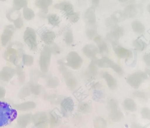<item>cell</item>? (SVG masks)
I'll use <instances>...</instances> for the list:
<instances>
[{"label": "cell", "mask_w": 150, "mask_h": 128, "mask_svg": "<svg viewBox=\"0 0 150 128\" xmlns=\"http://www.w3.org/2000/svg\"><path fill=\"white\" fill-rule=\"evenodd\" d=\"M4 57H9L10 60L14 62L16 59L17 56L16 50L11 47L8 48L5 52Z\"/></svg>", "instance_id": "obj_24"}, {"label": "cell", "mask_w": 150, "mask_h": 128, "mask_svg": "<svg viewBox=\"0 0 150 128\" xmlns=\"http://www.w3.org/2000/svg\"><path fill=\"white\" fill-rule=\"evenodd\" d=\"M48 117L46 114L44 112H38L35 115V125L38 127H46L48 122Z\"/></svg>", "instance_id": "obj_11"}, {"label": "cell", "mask_w": 150, "mask_h": 128, "mask_svg": "<svg viewBox=\"0 0 150 128\" xmlns=\"http://www.w3.org/2000/svg\"><path fill=\"white\" fill-rule=\"evenodd\" d=\"M27 4L26 0H13V9L15 10L18 11L22 8L26 7Z\"/></svg>", "instance_id": "obj_27"}, {"label": "cell", "mask_w": 150, "mask_h": 128, "mask_svg": "<svg viewBox=\"0 0 150 128\" xmlns=\"http://www.w3.org/2000/svg\"><path fill=\"white\" fill-rule=\"evenodd\" d=\"M50 58V48L48 46H45L41 52L39 61L40 69L42 72H46L48 71Z\"/></svg>", "instance_id": "obj_4"}, {"label": "cell", "mask_w": 150, "mask_h": 128, "mask_svg": "<svg viewBox=\"0 0 150 128\" xmlns=\"http://www.w3.org/2000/svg\"><path fill=\"white\" fill-rule=\"evenodd\" d=\"M85 19L87 23L90 25H93L96 22L95 9L93 6L89 8L85 14Z\"/></svg>", "instance_id": "obj_13"}, {"label": "cell", "mask_w": 150, "mask_h": 128, "mask_svg": "<svg viewBox=\"0 0 150 128\" xmlns=\"http://www.w3.org/2000/svg\"><path fill=\"white\" fill-rule=\"evenodd\" d=\"M70 22L73 23L77 22L79 19V15L74 11L66 15Z\"/></svg>", "instance_id": "obj_32"}, {"label": "cell", "mask_w": 150, "mask_h": 128, "mask_svg": "<svg viewBox=\"0 0 150 128\" xmlns=\"http://www.w3.org/2000/svg\"><path fill=\"white\" fill-rule=\"evenodd\" d=\"M97 31L96 29H89L87 30L86 33L88 37L90 39H93L96 36Z\"/></svg>", "instance_id": "obj_38"}, {"label": "cell", "mask_w": 150, "mask_h": 128, "mask_svg": "<svg viewBox=\"0 0 150 128\" xmlns=\"http://www.w3.org/2000/svg\"><path fill=\"white\" fill-rule=\"evenodd\" d=\"M147 74L145 72L138 71L129 76L126 81L127 83L133 88H138L141 84L148 78Z\"/></svg>", "instance_id": "obj_2"}, {"label": "cell", "mask_w": 150, "mask_h": 128, "mask_svg": "<svg viewBox=\"0 0 150 128\" xmlns=\"http://www.w3.org/2000/svg\"><path fill=\"white\" fill-rule=\"evenodd\" d=\"M64 77L67 85L71 89L75 87L77 84V81L76 79L69 72H66L64 74Z\"/></svg>", "instance_id": "obj_21"}, {"label": "cell", "mask_w": 150, "mask_h": 128, "mask_svg": "<svg viewBox=\"0 0 150 128\" xmlns=\"http://www.w3.org/2000/svg\"><path fill=\"white\" fill-rule=\"evenodd\" d=\"M124 3L126 2L128 0H118Z\"/></svg>", "instance_id": "obj_44"}, {"label": "cell", "mask_w": 150, "mask_h": 128, "mask_svg": "<svg viewBox=\"0 0 150 128\" xmlns=\"http://www.w3.org/2000/svg\"><path fill=\"white\" fill-rule=\"evenodd\" d=\"M133 44L135 49L140 51H143L147 46L146 44L142 40L139 39L135 40Z\"/></svg>", "instance_id": "obj_26"}, {"label": "cell", "mask_w": 150, "mask_h": 128, "mask_svg": "<svg viewBox=\"0 0 150 128\" xmlns=\"http://www.w3.org/2000/svg\"><path fill=\"white\" fill-rule=\"evenodd\" d=\"M133 94L135 97L142 99H145L146 97L145 93L143 92L136 91L134 92Z\"/></svg>", "instance_id": "obj_40"}, {"label": "cell", "mask_w": 150, "mask_h": 128, "mask_svg": "<svg viewBox=\"0 0 150 128\" xmlns=\"http://www.w3.org/2000/svg\"><path fill=\"white\" fill-rule=\"evenodd\" d=\"M123 12L126 18H132L136 16L137 11L135 5H129L125 8Z\"/></svg>", "instance_id": "obj_19"}, {"label": "cell", "mask_w": 150, "mask_h": 128, "mask_svg": "<svg viewBox=\"0 0 150 128\" xmlns=\"http://www.w3.org/2000/svg\"><path fill=\"white\" fill-rule=\"evenodd\" d=\"M52 50L54 52L57 53H59V49L57 45H54L52 47Z\"/></svg>", "instance_id": "obj_42"}, {"label": "cell", "mask_w": 150, "mask_h": 128, "mask_svg": "<svg viewBox=\"0 0 150 128\" xmlns=\"http://www.w3.org/2000/svg\"><path fill=\"white\" fill-rule=\"evenodd\" d=\"M17 112L8 103L0 101V127L8 125L17 117Z\"/></svg>", "instance_id": "obj_1"}, {"label": "cell", "mask_w": 150, "mask_h": 128, "mask_svg": "<svg viewBox=\"0 0 150 128\" xmlns=\"http://www.w3.org/2000/svg\"><path fill=\"white\" fill-rule=\"evenodd\" d=\"M143 59L145 63L148 66L150 65V55L149 54H145L143 56Z\"/></svg>", "instance_id": "obj_41"}, {"label": "cell", "mask_w": 150, "mask_h": 128, "mask_svg": "<svg viewBox=\"0 0 150 128\" xmlns=\"http://www.w3.org/2000/svg\"><path fill=\"white\" fill-rule=\"evenodd\" d=\"M92 4L94 7L98 6L99 2V0H92Z\"/></svg>", "instance_id": "obj_43"}, {"label": "cell", "mask_w": 150, "mask_h": 128, "mask_svg": "<svg viewBox=\"0 0 150 128\" xmlns=\"http://www.w3.org/2000/svg\"><path fill=\"white\" fill-rule=\"evenodd\" d=\"M23 39L31 50L35 51L37 50L36 35L33 29L29 27L26 28L23 35Z\"/></svg>", "instance_id": "obj_3"}, {"label": "cell", "mask_w": 150, "mask_h": 128, "mask_svg": "<svg viewBox=\"0 0 150 128\" xmlns=\"http://www.w3.org/2000/svg\"><path fill=\"white\" fill-rule=\"evenodd\" d=\"M68 66L74 69H77L81 67L83 60L81 56L76 52L72 51L68 54L67 57Z\"/></svg>", "instance_id": "obj_8"}, {"label": "cell", "mask_w": 150, "mask_h": 128, "mask_svg": "<svg viewBox=\"0 0 150 128\" xmlns=\"http://www.w3.org/2000/svg\"><path fill=\"white\" fill-rule=\"evenodd\" d=\"M50 120L51 124L53 126L57 125L59 121L58 115L54 112L50 113Z\"/></svg>", "instance_id": "obj_33"}, {"label": "cell", "mask_w": 150, "mask_h": 128, "mask_svg": "<svg viewBox=\"0 0 150 128\" xmlns=\"http://www.w3.org/2000/svg\"><path fill=\"white\" fill-rule=\"evenodd\" d=\"M64 38L65 41L67 44H70L73 42L74 37L70 30H68L64 34Z\"/></svg>", "instance_id": "obj_31"}, {"label": "cell", "mask_w": 150, "mask_h": 128, "mask_svg": "<svg viewBox=\"0 0 150 128\" xmlns=\"http://www.w3.org/2000/svg\"><path fill=\"white\" fill-rule=\"evenodd\" d=\"M58 80L57 78L55 77L52 78L49 80L48 82V85L50 87H55L58 84Z\"/></svg>", "instance_id": "obj_39"}, {"label": "cell", "mask_w": 150, "mask_h": 128, "mask_svg": "<svg viewBox=\"0 0 150 128\" xmlns=\"http://www.w3.org/2000/svg\"><path fill=\"white\" fill-rule=\"evenodd\" d=\"M90 109L89 105L86 102H83L79 104L78 109L79 112L86 113L88 112Z\"/></svg>", "instance_id": "obj_34"}, {"label": "cell", "mask_w": 150, "mask_h": 128, "mask_svg": "<svg viewBox=\"0 0 150 128\" xmlns=\"http://www.w3.org/2000/svg\"><path fill=\"white\" fill-rule=\"evenodd\" d=\"M6 1V0H0V1Z\"/></svg>", "instance_id": "obj_45"}, {"label": "cell", "mask_w": 150, "mask_h": 128, "mask_svg": "<svg viewBox=\"0 0 150 128\" xmlns=\"http://www.w3.org/2000/svg\"><path fill=\"white\" fill-rule=\"evenodd\" d=\"M123 106L126 110L131 111L134 112L136 110L137 106L134 101L132 99H126L123 102Z\"/></svg>", "instance_id": "obj_22"}, {"label": "cell", "mask_w": 150, "mask_h": 128, "mask_svg": "<svg viewBox=\"0 0 150 128\" xmlns=\"http://www.w3.org/2000/svg\"><path fill=\"white\" fill-rule=\"evenodd\" d=\"M94 125L96 128H106L107 127V123L103 118L98 117L94 121Z\"/></svg>", "instance_id": "obj_30"}, {"label": "cell", "mask_w": 150, "mask_h": 128, "mask_svg": "<svg viewBox=\"0 0 150 128\" xmlns=\"http://www.w3.org/2000/svg\"><path fill=\"white\" fill-rule=\"evenodd\" d=\"M114 50L119 59H128L132 56V52L130 50L123 47L118 46Z\"/></svg>", "instance_id": "obj_12"}, {"label": "cell", "mask_w": 150, "mask_h": 128, "mask_svg": "<svg viewBox=\"0 0 150 128\" xmlns=\"http://www.w3.org/2000/svg\"><path fill=\"white\" fill-rule=\"evenodd\" d=\"M141 114L142 117L146 119L149 120L150 119V111L147 107L142 108L141 112Z\"/></svg>", "instance_id": "obj_36"}, {"label": "cell", "mask_w": 150, "mask_h": 128, "mask_svg": "<svg viewBox=\"0 0 150 128\" xmlns=\"http://www.w3.org/2000/svg\"><path fill=\"white\" fill-rule=\"evenodd\" d=\"M102 76L110 89H113L115 88L117 86V81L113 76L107 72H104Z\"/></svg>", "instance_id": "obj_16"}, {"label": "cell", "mask_w": 150, "mask_h": 128, "mask_svg": "<svg viewBox=\"0 0 150 128\" xmlns=\"http://www.w3.org/2000/svg\"><path fill=\"white\" fill-rule=\"evenodd\" d=\"M97 60H92L88 66L87 74L88 76L91 78L95 76L97 74V68L95 65Z\"/></svg>", "instance_id": "obj_25"}, {"label": "cell", "mask_w": 150, "mask_h": 128, "mask_svg": "<svg viewBox=\"0 0 150 128\" xmlns=\"http://www.w3.org/2000/svg\"><path fill=\"white\" fill-rule=\"evenodd\" d=\"M62 109L64 113L70 112L73 109L74 104L71 99L68 97L64 99L61 104Z\"/></svg>", "instance_id": "obj_18"}, {"label": "cell", "mask_w": 150, "mask_h": 128, "mask_svg": "<svg viewBox=\"0 0 150 128\" xmlns=\"http://www.w3.org/2000/svg\"><path fill=\"white\" fill-rule=\"evenodd\" d=\"M54 8L57 9L64 11L67 15L74 11L72 5L70 3L62 2L57 4L54 5Z\"/></svg>", "instance_id": "obj_14"}, {"label": "cell", "mask_w": 150, "mask_h": 128, "mask_svg": "<svg viewBox=\"0 0 150 128\" xmlns=\"http://www.w3.org/2000/svg\"><path fill=\"white\" fill-rule=\"evenodd\" d=\"M132 28L135 32L141 34L144 32L145 27L142 23L138 21H133L131 24Z\"/></svg>", "instance_id": "obj_23"}, {"label": "cell", "mask_w": 150, "mask_h": 128, "mask_svg": "<svg viewBox=\"0 0 150 128\" xmlns=\"http://www.w3.org/2000/svg\"><path fill=\"white\" fill-rule=\"evenodd\" d=\"M49 23L54 26H58L60 22L59 17L56 14H51L49 15L48 18Z\"/></svg>", "instance_id": "obj_29"}, {"label": "cell", "mask_w": 150, "mask_h": 128, "mask_svg": "<svg viewBox=\"0 0 150 128\" xmlns=\"http://www.w3.org/2000/svg\"><path fill=\"white\" fill-rule=\"evenodd\" d=\"M96 63L99 67L112 69L119 75H121L123 74V71L120 66L107 57H103L97 60Z\"/></svg>", "instance_id": "obj_5"}, {"label": "cell", "mask_w": 150, "mask_h": 128, "mask_svg": "<svg viewBox=\"0 0 150 128\" xmlns=\"http://www.w3.org/2000/svg\"><path fill=\"white\" fill-rule=\"evenodd\" d=\"M23 14L24 18L27 20H30L33 19L35 16L33 11L30 8L25 7L23 10Z\"/></svg>", "instance_id": "obj_28"}, {"label": "cell", "mask_w": 150, "mask_h": 128, "mask_svg": "<svg viewBox=\"0 0 150 128\" xmlns=\"http://www.w3.org/2000/svg\"><path fill=\"white\" fill-rule=\"evenodd\" d=\"M84 55L92 60H97L96 56L99 53L98 49L95 46L87 44L84 46L82 49Z\"/></svg>", "instance_id": "obj_9"}, {"label": "cell", "mask_w": 150, "mask_h": 128, "mask_svg": "<svg viewBox=\"0 0 150 128\" xmlns=\"http://www.w3.org/2000/svg\"><path fill=\"white\" fill-rule=\"evenodd\" d=\"M15 27L18 29L21 28L23 26V21L20 14L18 17L13 21Z\"/></svg>", "instance_id": "obj_37"}, {"label": "cell", "mask_w": 150, "mask_h": 128, "mask_svg": "<svg viewBox=\"0 0 150 128\" xmlns=\"http://www.w3.org/2000/svg\"><path fill=\"white\" fill-rule=\"evenodd\" d=\"M110 117L113 122H118L122 119L124 117L122 113L118 109L117 102L114 99H111L109 102Z\"/></svg>", "instance_id": "obj_7"}, {"label": "cell", "mask_w": 150, "mask_h": 128, "mask_svg": "<svg viewBox=\"0 0 150 128\" xmlns=\"http://www.w3.org/2000/svg\"><path fill=\"white\" fill-rule=\"evenodd\" d=\"M93 40L97 45L99 51L100 53H103L108 52V48L107 44L100 36H96L94 38Z\"/></svg>", "instance_id": "obj_15"}, {"label": "cell", "mask_w": 150, "mask_h": 128, "mask_svg": "<svg viewBox=\"0 0 150 128\" xmlns=\"http://www.w3.org/2000/svg\"><path fill=\"white\" fill-rule=\"evenodd\" d=\"M14 31V28L12 25L6 26L1 37V41L2 46H5L11 38Z\"/></svg>", "instance_id": "obj_10"}, {"label": "cell", "mask_w": 150, "mask_h": 128, "mask_svg": "<svg viewBox=\"0 0 150 128\" xmlns=\"http://www.w3.org/2000/svg\"><path fill=\"white\" fill-rule=\"evenodd\" d=\"M23 59L24 63L28 65H32L33 62V58L32 56L28 54H23Z\"/></svg>", "instance_id": "obj_35"}, {"label": "cell", "mask_w": 150, "mask_h": 128, "mask_svg": "<svg viewBox=\"0 0 150 128\" xmlns=\"http://www.w3.org/2000/svg\"><path fill=\"white\" fill-rule=\"evenodd\" d=\"M55 37L54 32L52 31H48L43 33L41 34V38L43 42L46 44H51Z\"/></svg>", "instance_id": "obj_17"}, {"label": "cell", "mask_w": 150, "mask_h": 128, "mask_svg": "<svg viewBox=\"0 0 150 128\" xmlns=\"http://www.w3.org/2000/svg\"><path fill=\"white\" fill-rule=\"evenodd\" d=\"M112 29V31L107 33L106 37L111 42L113 49H114L119 46V39L124 34V30L122 27L118 25Z\"/></svg>", "instance_id": "obj_6"}, {"label": "cell", "mask_w": 150, "mask_h": 128, "mask_svg": "<svg viewBox=\"0 0 150 128\" xmlns=\"http://www.w3.org/2000/svg\"><path fill=\"white\" fill-rule=\"evenodd\" d=\"M52 3V0H36L35 6L43 10V12L47 14L48 12V7L51 5Z\"/></svg>", "instance_id": "obj_20"}]
</instances>
